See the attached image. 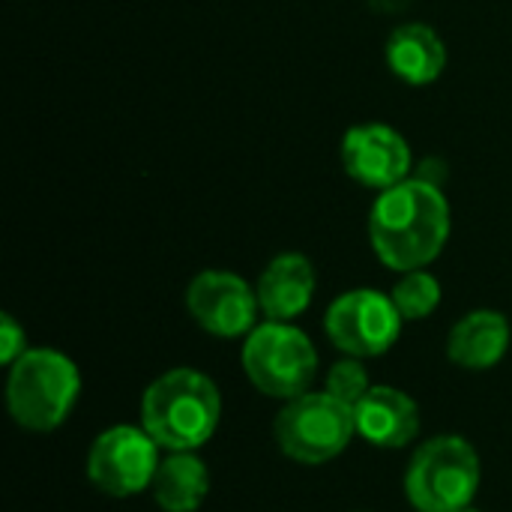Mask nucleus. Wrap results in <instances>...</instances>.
Wrapping results in <instances>:
<instances>
[{"label": "nucleus", "instance_id": "f257e3e1", "mask_svg": "<svg viewBox=\"0 0 512 512\" xmlns=\"http://www.w3.org/2000/svg\"><path fill=\"white\" fill-rule=\"evenodd\" d=\"M450 237V204L444 192L420 177L384 189L369 213V240L381 264L399 273L432 264Z\"/></svg>", "mask_w": 512, "mask_h": 512}, {"label": "nucleus", "instance_id": "f03ea898", "mask_svg": "<svg viewBox=\"0 0 512 512\" xmlns=\"http://www.w3.org/2000/svg\"><path fill=\"white\" fill-rule=\"evenodd\" d=\"M219 387L198 369H171L141 396V426L168 453H195L219 426Z\"/></svg>", "mask_w": 512, "mask_h": 512}, {"label": "nucleus", "instance_id": "7ed1b4c3", "mask_svg": "<svg viewBox=\"0 0 512 512\" xmlns=\"http://www.w3.org/2000/svg\"><path fill=\"white\" fill-rule=\"evenodd\" d=\"M9 369L6 405L12 420L27 432H54L63 426L81 393L78 366L54 348H27Z\"/></svg>", "mask_w": 512, "mask_h": 512}, {"label": "nucleus", "instance_id": "20e7f679", "mask_svg": "<svg viewBox=\"0 0 512 512\" xmlns=\"http://www.w3.org/2000/svg\"><path fill=\"white\" fill-rule=\"evenodd\" d=\"M483 468L462 435H438L417 447L405 474V495L417 512H462L480 492Z\"/></svg>", "mask_w": 512, "mask_h": 512}, {"label": "nucleus", "instance_id": "39448f33", "mask_svg": "<svg viewBox=\"0 0 512 512\" xmlns=\"http://www.w3.org/2000/svg\"><path fill=\"white\" fill-rule=\"evenodd\" d=\"M243 372L270 399L291 402L309 393L318 372L312 339L288 321L258 324L243 342Z\"/></svg>", "mask_w": 512, "mask_h": 512}, {"label": "nucleus", "instance_id": "423d86ee", "mask_svg": "<svg viewBox=\"0 0 512 512\" xmlns=\"http://www.w3.org/2000/svg\"><path fill=\"white\" fill-rule=\"evenodd\" d=\"M273 435L279 450L300 465H324L342 456L357 435L354 408L324 393H303L276 414Z\"/></svg>", "mask_w": 512, "mask_h": 512}, {"label": "nucleus", "instance_id": "0eeeda50", "mask_svg": "<svg viewBox=\"0 0 512 512\" xmlns=\"http://www.w3.org/2000/svg\"><path fill=\"white\" fill-rule=\"evenodd\" d=\"M405 318L399 315L390 294L375 288H354L336 297L324 315L327 339L345 354L357 360L387 354L402 336Z\"/></svg>", "mask_w": 512, "mask_h": 512}, {"label": "nucleus", "instance_id": "6e6552de", "mask_svg": "<svg viewBox=\"0 0 512 512\" xmlns=\"http://www.w3.org/2000/svg\"><path fill=\"white\" fill-rule=\"evenodd\" d=\"M159 444L144 426H114L87 453V480L108 498H132L150 489L159 468Z\"/></svg>", "mask_w": 512, "mask_h": 512}, {"label": "nucleus", "instance_id": "1a4fd4ad", "mask_svg": "<svg viewBox=\"0 0 512 512\" xmlns=\"http://www.w3.org/2000/svg\"><path fill=\"white\" fill-rule=\"evenodd\" d=\"M186 309L201 330L219 339L249 336L258 327V291L228 270H204L186 288Z\"/></svg>", "mask_w": 512, "mask_h": 512}, {"label": "nucleus", "instance_id": "9d476101", "mask_svg": "<svg viewBox=\"0 0 512 512\" xmlns=\"http://www.w3.org/2000/svg\"><path fill=\"white\" fill-rule=\"evenodd\" d=\"M342 165L351 180L369 189H390L408 180L414 156L402 132L384 123L351 126L342 138Z\"/></svg>", "mask_w": 512, "mask_h": 512}, {"label": "nucleus", "instance_id": "9b49d317", "mask_svg": "<svg viewBox=\"0 0 512 512\" xmlns=\"http://www.w3.org/2000/svg\"><path fill=\"white\" fill-rule=\"evenodd\" d=\"M357 435L378 450H402L420 435L417 402L396 387H372L354 405Z\"/></svg>", "mask_w": 512, "mask_h": 512}, {"label": "nucleus", "instance_id": "f8f14e48", "mask_svg": "<svg viewBox=\"0 0 512 512\" xmlns=\"http://www.w3.org/2000/svg\"><path fill=\"white\" fill-rule=\"evenodd\" d=\"M255 291L267 321L291 324L309 309L315 297V267L300 252H282L264 267Z\"/></svg>", "mask_w": 512, "mask_h": 512}, {"label": "nucleus", "instance_id": "ddd939ff", "mask_svg": "<svg viewBox=\"0 0 512 512\" xmlns=\"http://www.w3.org/2000/svg\"><path fill=\"white\" fill-rule=\"evenodd\" d=\"M384 54H387L390 72L411 87L438 81L447 66L444 39L438 36V30H432L429 24H420V21L396 27L387 39Z\"/></svg>", "mask_w": 512, "mask_h": 512}, {"label": "nucleus", "instance_id": "4468645a", "mask_svg": "<svg viewBox=\"0 0 512 512\" xmlns=\"http://www.w3.org/2000/svg\"><path fill=\"white\" fill-rule=\"evenodd\" d=\"M507 348H510V321L492 309L468 312L447 336V357L468 372H483L498 366Z\"/></svg>", "mask_w": 512, "mask_h": 512}, {"label": "nucleus", "instance_id": "2eb2a0df", "mask_svg": "<svg viewBox=\"0 0 512 512\" xmlns=\"http://www.w3.org/2000/svg\"><path fill=\"white\" fill-rule=\"evenodd\" d=\"M150 489L162 512H195L210 492V474L195 453H168Z\"/></svg>", "mask_w": 512, "mask_h": 512}, {"label": "nucleus", "instance_id": "dca6fc26", "mask_svg": "<svg viewBox=\"0 0 512 512\" xmlns=\"http://www.w3.org/2000/svg\"><path fill=\"white\" fill-rule=\"evenodd\" d=\"M390 297L405 321H423L441 306V282L426 270H411L396 282Z\"/></svg>", "mask_w": 512, "mask_h": 512}, {"label": "nucleus", "instance_id": "f3484780", "mask_svg": "<svg viewBox=\"0 0 512 512\" xmlns=\"http://www.w3.org/2000/svg\"><path fill=\"white\" fill-rule=\"evenodd\" d=\"M330 396H336L339 402H345V405H357L369 390H372V384H369V372H366V366H363V360H357V357H345V360H339V363H333L330 366V372H327V387H324Z\"/></svg>", "mask_w": 512, "mask_h": 512}, {"label": "nucleus", "instance_id": "a211bd4d", "mask_svg": "<svg viewBox=\"0 0 512 512\" xmlns=\"http://www.w3.org/2000/svg\"><path fill=\"white\" fill-rule=\"evenodd\" d=\"M24 354H27L24 330H21V324H18L9 312H3V315H0V363L12 366V363L21 360Z\"/></svg>", "mask_w": 512, "mask_h": 512}, {"label": "nucleus", "instance_id": "6ab92c4d", "mask_svg": "<svg viewBox=\"0 0 512 512\" xmlns=\"http://www.w3.org/2000/svg\"><path fill=\"white\" fill-rule=\"evenodd\" d=\"M462 512H480V510H471V507H468V510H462Z\"/></svg>", "mask_w": 512, "mask_h": 512}]
</instances>
